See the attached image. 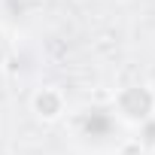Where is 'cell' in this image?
Returning <instances> with one entry per match:
<instances>
[{
  "label": "cell",
  "instance_id": "6da1fadb",
  "mask_svg": "<svg viewBox=\"0 0 155 155\" xmlns=\"http://www.w3.org/2000/svg\"><path fill=\"white\" fill-rule=\"evenodd\" d=\"M110 110L116 113L122 128H140L146 122L155 119V85L149 82H125L122 88H116Z\"/></svg>",
  "mask_w": 155,
  "mask_h": 155
},
{
  "label": "cell",
  "instance_id": "7a4b0ae2",
  "mask_svg": "<svg viewBox=\"0 0 155 155\" xmlns=\"http://www.w3.org/2000/svg\"><path fill=\"white\" fill-rule=\"evenodd\" d=\"M73 134L79 143L85 146H94V149H107V146H116L119 137H122V125L116 119V113L110 107H85L73 116Z\"/></svg>",
  "mask_w": 155,
  "mask_h": 155
},
{
  "label": "cell",
  "instance_id": "3957f363",
  "mask_svg": "<svg viewBox=\"0 0 155 155\" xmlns=\"http://www.w3.org/2000/svg\"><path fill=\"white\" fill-rule=\"evenodd\" d=\"M31 113L40 122H58L67 116V97L58 85H43L31 94Z\"/></svg>",
  "mask_w": 155,
  "mask_h": 155
}]
</instances>
